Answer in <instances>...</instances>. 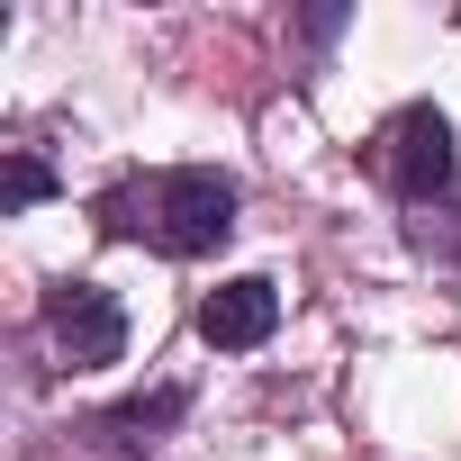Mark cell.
<instances>
[{
    "label": "cell",
    "mask_w": 461,
    "mask_h": 461,
    "mask_svg": "<svg viewBox=\"0 0 461 461\" xmlns=\"http://www.w3.org/2000/svg\"><path fill=\"white\" fill-rule=\"evenodd\" d=\"M100 226L109 236H145L172 263H199V254H217L236 236V181L208 172V163H181V172H154V181H118V190H100Z\"/></svg>",
    "instance_id": "obj_1"
},
{
    "label": "cell",
    "mask_w": 461,
    "mask_h": 461,
    "mask_svg": "<svg viewBox=\"0 0 461 461\" xmlns=\"http://www.w3.org/2000/svg\"><path fill=\"white\" fill-rule=\"evenodd\" d=\"M272 326H281V290H272L263 272L217 281V290L199 299V335H208L217 353H254V344H272Z\"/></svg>",
    "instance_id": "obj_4"
},
{
    "label": "cell",
    "mask_w": 461,
    "mask_h": 461,
    "mask_svg": "<svg viewBox=\"0 0 461 461\" xmlns=\"http://www.w3.org/2000/svg\"><path fill=\"white\" fill-rule=\"evenodd\" d=\"M181 416H190V389H181V380H163V389H145V398H118L91 434H100V443H118V452H154Z\"/></svg>",
    "instance_id": "obj_5"
},
{
    "label": "cell",
    "mask_w": 461,
    "mask_h": 461,
    "mask_svg": "<svg viewBox=\"0 0 461 461\" xmlns=\"http://www.w3.org/2000/svg\"><path fill=\"white\" fill-rule=\"evenodd\" d=\"M452 118L434 109V100H407L389 127H380V181L407 199V208H434L443 190H452Z\"/></svg>",
    "instance_id": "obj_2"
},
{
    "label": "cell",
    "mask_w": 461,
    "mask_h": 461,
    "mask_svg": "<svg viewBox=\"0 0 461 461\" xmlns=\"http://www.w3.org/2000/svg\"><path fill=\"white\" fill-rule=\"evenodd\" d=\"M37 199H55V172L37 163V154H10V163H0V208H37Z\"/></svg>",
    "instance_id": "obj_6"
},
{
    "label": "cell",
    "mask_w": 461,
    "mask_h": 461,
    "mask_svg": "<svg viewBox=\"0 0 461 461\" xmlns=\"http://www.w3.org/2000/svg\"><path fill=\"white\" fill-rule=\"evenodd\" d=\"M46 335H55V353L73 371H100V362L127 353V308L100 281H64V290H46Z\"/></svg>",
    "instance_id": "obj_3"
}]
</instances>
